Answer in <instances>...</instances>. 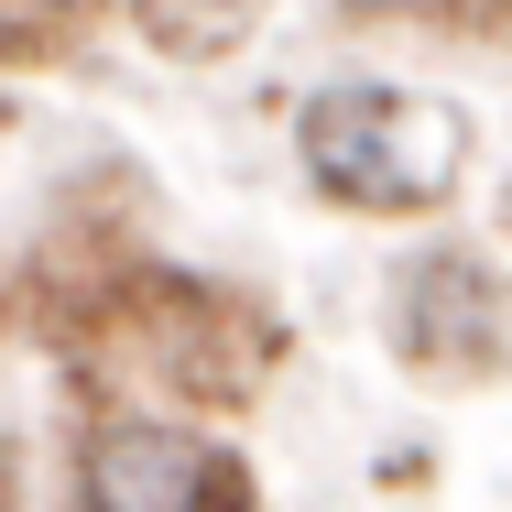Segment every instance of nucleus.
Returning a JSON list of instances; mask_svg holds the SVG:
<instances>
[{
  "instance_id": "f03ea898",
  "label": "nucleus",
  "mask_w": 512,
  "mask_h": 512,
  "mask_svg": "<svg viewBox=\"0 0 512 512\" xmlns=\"http://www.w3.org/2000/svg\"><path fill=\"white\" fill-rule=\"evenodd\" d=\"M77 512H262L251 469L164 414H109L77 447Z\"/></svg>"
},
{
  "instance_id": "423d86ee",
  "label": "nucleus",
  "mask_w": 512,
  "mask_h": 512,
  "mask_svg": "<svg viewBox=\"0 0 512 512\" xmlns=\"http://www.w3.org/2000/svg\"><path fill=\"white\" fill-rule=\"evenodd\" d=\"M349 22H469V0H338Z\"/></svg>"
},
{
  "instance_id": "f257e3e1",
  "label": "nucleus",
  "mask_w": 512,
  "mask_h": 512,
  "mask_svg": "<svg viewBox=\"0 0 512 512\" xmlns=\"http://www.w3.org/2000/svg\"><path fill=\"white\" fill-rule=\"evenodd\" d=\"M295 153H306V175L338 207H360V218H414V207L458 197L469 131H458V109L414 99V88L349 77V88H316V99H306Z\"/></svg>"
},
{
  "instance_id": "6e6552de",
  "label": "nucleus",
  "mask_w": 512,
  "mask_h": 512,
  "mask_svg": "<svg viewBox=\"0 0 512 512\" xmlns=\"http://www.w3.org/2000/svg\"><path fill=\"white\" fill-rule=\"evenodd\" d=\"M0 512H11V447H0Z\"/></svg>"
},
{
  "instance_id": "7ed1b4c3",
  "label": "nucleus",
  "mask_w": 512,
  "mask_h": 512,
  "mask_svg": "<svg viewBox=\"0 0 512 512\" xmlns=\"http://www.w3.org/2000/svg\"><path fill=\"white\" fill-rule=\"evenodd\" d=\"M393 349H404L414 382H480L502 360V273L458 240L414 251L404 284H393Z\"/></svg>"
},
{
  "instance_id": "0eeeda50",
  "label": "nucleus",
  "mask_w": 512,
  "mask_h": 512,
  "mask_svg": "<svg viewBox=\"0 0 512 512\" xmlns=\"http://www.w3.org/2000/svg\"><path fill=\"white\" fill-rule=\"evenodd\" d=\"M22 11H55V22H77V11H99V0H22Z\"/></svg>"
},
{
  "instance_id": "20e7f679",
  "label": "nucleus",
  "mask_w": 512,
  "mask_h": 512,
  "mask_svg": "<svg viewBox=\"0 0 512 512\" xmlns=\"http://www.w3.org/2000/svg\"><path fill=\"white\" fill-rule=\"evenodd\" d=\"M142 349L175 393H207V404L251 382V360H229V306L207 284H142Z\"/></svg>"
},
{
  "instance_id": "39448f33",
  "label": "nucleus",
  "mask_w": 512,
  "mask_h": 512,
  "mask_svg": "<svg viewBox=\"0 0 512 512\" xmlns=\"http://www.w3.org/2000/svg\"><path fill=\"white\" fill-rule=\"evenodd\" d=\"M142 33L164 55H218V44L251 33V0H142Z\"/></svg>"
}]
</instances>
